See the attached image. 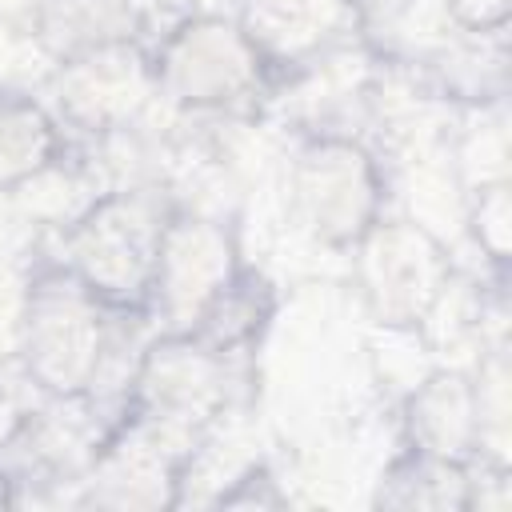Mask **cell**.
<instances>
[{
  "instance_id": "obj_10",
  "label": "cell",
  "mask_w": 512,
  "mask_h": 512,
  "mask_svg": "<svg viewBox=\"0 0 512 512\" xmlns=\"http://www.w3.org/2000/svg\"><path fill=\"white\" fill-rule=\"evenodd\" d=\"M412 436L416 452L440 456V460H464L468 452L480 448V428H476V392L464 376L440 372L424 380V388L412 396Z\"/></svg>"
},
{
  "instance_id": "obj_13",
  "label": "cell",
  "mask_w": 512,
  "mask_h": 512,
  "mask_svg": "<svg viewBox=\"0 0 512 512\" xmlns=\"http://www.w3.org/2000/svg\"><path fill=\"white\" fill-rule=\"evenodd\" d=\"M56 148L52 120L20 96H0V184L32 180L48 168Z\"/></svg>"
},
{
  "instance_id": "obj_5",
  "label": "cell",
  "mask_w": 512,
  "mask_h": 512,
  "mask_svg": "<svg viewBox=\"0 0 512 512\" xmlns=\"http://www.w3.org/2000/svg\"><path fill=\"white\" fill-rule=\"evenodd\" d=\"M360 284L384 324L420 320L444 292V252L416 224H372L360 236Z\"/></svg>"
},
{
  "instance_id": "obj_8",
  "label": "cell",
  "mask_w": 512,
  "mask_h": 512,
  "mask_svg": "<svg viewBox=\"0 0 512 512\" xmlns=\"http://www.w3.org/2000/svg\"><path fill=\"white\" fill-rule=\"evenodd\" d=\"M152 88H156V76L144 68V60L128 44H108V48L72 56L56 76L60 108L76 124L100 128V132L124 128Z\"/></svg>"
},
{
  "instance_id": "obj_11",
  "label": "cell",
  "mask_w": 512,
  "mask_h": 512,
  "mask_svg": "<svg viewBox=\"0 0 512 512\" xmlns=\"http://www.w3.org/2000/svg\"><path fill=\"white\" fill-rule=\"evenodd\" d=\"M136 28V12L128 0H40L36 4V36L60 60L128 44Z\"/></svg>"
},
{
  "instance_id": "obj_18",
  "label": "cell",
  "mask_w": 512,
  "mask_h": 512,
  "mask_svg": "<svg viewBox=\"0 0 512 512\" xmlns=\"http://www.w3.org/2000/svg\"><path fill=\"white\" fill-rule=\"evenodd\" d=\"M0 500H4V496H0Z\"/></svg>"
},
{
  "instance_id": "obj_16",
  "label": "cell",
  "mask_w": 512,
  "mask_h": 512,
  "mask_svg": "<svg viewBox=\"0 0 512 512\" xmlns=\"http://www.w3.org/2000/svg\"><path fill=\"white\" fill-rule=\"evenodd\" d=\"M452 16L472 28V32H488V28H500L504 16H508V0H448Z\"/></svg>"
},
{
  "instance_id": "obj_1",
  "label": "cell",
  "mask_w": 512,
  "mask_h": 512,
  "mask_svg": "<svg viewBox=\"0 0 512 512\" xmlns=\"http://www.w3.org/2000/svg\"><path fill=\"white\" fill-rule=\"evenodd\" d=\"M100 348V312L88 288L72 280H44L28 292L20 352L40 388L56 396L84 392L100 368Z\"/></svg>"
},
{
  "instance_id": "obj_14",
  "label": "cell",
  "mask_w": 512,
  "mask_h": 512,
  "mask_svg": "<svg viewBox=\"0 0 512 512\" xmlns=\"http://www.w3.org/2000/svg\"><path fill=\"white\" fill-rule=\"evenodd\" d=\"M388 492H380L384 504H404V508H460L468 504V480L456 460H440L428 452H416L412 464L396 468L388 476Z\"/></svg>"
},
{
  "instance_id": "obj_7",
  "label": "cell",
  "mask_w": 512,
  "mask_h": 512,
  "mask_svg": "<svg viewBox=\"0 0 512 512\" xmlns=\"http://www.w3.org/2000/svg\"><path fill=\"white\" fill-rule=\"evenodd\" d=\"M144 424L164 432L172 444L192 428L208 424L224 400V368L216 348L192 340H164L156 344L136 376Z\"/></svg>"
},
{
  "instance_id": "obj_3",
  "label": "cell",
  "mask_w": 512,
  "mask_h": 512,
  "mask_svg": "<svg viewBox=\"0 0 512 512\" xmlns=\"http://www.w3.org/2000/svg\"><path fill=\"white\" fill-rule=\"evenodd\" d=\"M164 224L140 196H108L72 228V260L92 292L136 296L152 284Z\"/></svg>"
},
{
  "instance_id": "obj_17",
  "label": "cell",
  "mask_w": 512,
  "mask_h": 512,
  "mask_svg": "<svg viewBox=\"0 0 512 512\" xmlns=\"http://www.w3.org/2000/svg\"><path fill=\"white\" fill-rule=\"evenodd\" d=\"M408 0H356V8L368 16V20H392Z\"/></svg>"
},
{
  "instance_id": "obj_2",
  "label": "cell",
  "mask_w": 512,
  "mask_h": 512,
  "mask_svg": "<svg viewBox=\"0 0 512 512\" xmlns=\"http://www.w3.org/2000/svg\"><path fill=\"white\" fill-rule=\"evenodd\" d=\"M292 200L312 236L328 244L360 240L376 212V168L348 140H316L296 156Z\"/></svg>"
},
{
  "instance_id": "obj_4",
  "label": "cell",
  "mask_w": 512,
  "mask_h": 512,
  "mask_svg": "<svg viewBox=\"0 0 512 512\" xmlns=\"http://www.w3.org/2000/svg\"><path fill=\"white\" fill-rule=\"evenodd\" d=\"M156 88L192 108H216L248 96L256 84V44L224 20L184 24L160 52Z\"/></svg>"
},
{
  "instance_id": "obj_15",
  "label": "cell",
  "mask_w": 512,
  "mask_h": 512,
  "mask_svg": "<svg viewBox=\"0 0 512 512\" xmlns=\"http://www.w3.org/2000/svg\"><path fill=\"white\" fill-rule=\"evenodd\" d=\"M16 284L0 280V360L20 352L24 340V300L28 292H12Z\"/></svg>"
},
{
  "instance_id": "obj_6",
  "label": "cell",
  "mask_w": 512,
  "mask_h": 512,
  "mask_svg": "<svg viewBox=\"0 0 512 512\" xmlns=\"http://www.w3.org/2000/svg\"><path fill=\"white\" fill-rule=\"evenodd\" d=\"M232 280V240L212 220H172L160 232L152 292L176 332L212 312Z\"/></svg>"
},
{
  "instance_id": "obj_9",
  "label": "cell",
  "mask_w": 512,
  "mask_h": 512,
  "mask_svg": "<svg viewBox=\"0 0 512 512\" xmlns=\"http://www.w3.org/2000/svg\"><path fill=\"white\" fill-rule=\"evenodd\" d=\"M176 444L156 432L152 424H140L132 436L112 444L96 464L88 484V504L108 508H156L172 504L176 488Z\"/></svg>"
},
{
  "instance_id": "obj_12",
  "label": "cell",
  "mask_w": 512,
  "mask_h": 512,
  "mask_svg": "<svg viewBox=\"0 0 512 512\" xmlns=\"http://www.w3.org/2000/svg\"><path fill=\"white\" fill-rule=\"evenodd\" d=\"M336 0H244V32L268 52H308L332 28Z\"/></svg>"
}]
</instances>
